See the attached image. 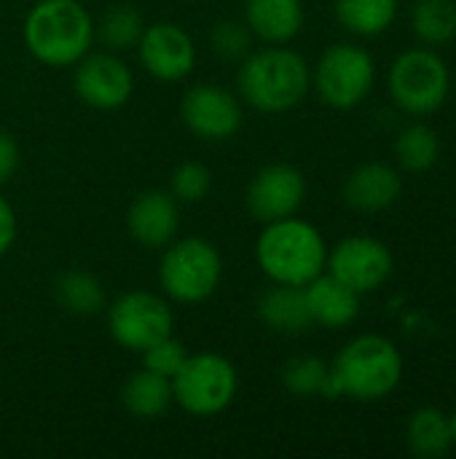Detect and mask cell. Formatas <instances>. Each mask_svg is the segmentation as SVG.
<instances>
[{"label": "cell", "mask_w": 456, "mask_h": 459, "mask_svg": "<svg viewBox=\"0 0 456 459\" xmlns=\"http://www.w3.org/2000/svg\"><path fill=\"white\" fill-rule=\"evenodd\" d=\"M16 167H19V145L8 132L0 129V186L11 180Z\"/></svg>", "instance_id": "cell-31"}, {"label": "cell", "mask_w": 456, "mask_h": 459, "mask_svg": "<svg viewBox=\"0 0 456 459\" xmlns=\"http://www.w3.org/2000/svg\"><path fill=\"white\" fill-rule=\"evenodd\" d=\"M411 27L427 46H443L456 38L454 0H417L411 8Z\"/></svg>", "instance_id": "cell-25"}, {"label": "cell", "mask_w": 456, "mask_h": 459, "mask_svg": "<svg viewBox=\"0 0 456 459\" xmlns=\"http://www.w3.org/2000/svg\"><path fill=\"white\" fill-rule=\"evenodd\" d=\"M376 81L374 56L355 43H333L317 59L312 70V83L320 100L336 110H349L360 105Z\"/></svg>", "instance_id": "cell-8"}, {"label": "cell", "mask_w": 456, "mask_h": 459, "mask_svg": "<svg viewBox=\"0 0 456 459\" xmlns=\"http://www.w3.org/2000/svg\"><path fill=\"white\" fill-rule=\"evenodd\" d=\"M395 159L409 172H427L441 156V137L427 124H411L395 137Z\"/></svg>", "instance_id": "cell-24"}, {"label": "cell", "mask_w": 456, "mask_h": 459, "mask_svg": "<svg viewBox=\"0 0 456 459\" xmlns=\"http://www.w3.org/2000/svg\"><path fill=\"white\" fill-rule=\"evenodd\" d=\"M137 54L145 73L164 83L185 81L196 67V43L175 22L148 24L137 40Z\"/></svg>", "instance_id": "cell-14"}, {"label": "cell", "mask_w": 456, "mask_h": 459, "mask_svg": "<svg viewBox=\"0 0 456 459\" xmlns=\"http://www.w3.org/2000/svg\"><path fill=\"white\" fill-rule=\"evenodd\" d=\"M108 328L116 344L132 352H145L151 344L172 336L175 315L167 299L151 290H129L108 309Z\"/></svg>", "instance_id": "cell-9"}, {"label": "cell", "mask_w": 456, "mask_h": 459, "mask_svg": "<svg viewBox=\"0 0 456 459\" xmlns=\"http://www.w3.org/2000/svg\"><path fill=\"white\" fill-rule=\"evenodd\" d=\"M406 444L409 452L419 459L446 457L456 444L452 417L435 406H422L411 414L406 425Z\"/></svg>", "instance_id": "cell-20"}, {"label": "cell", "mask_w": 456, "mask_h": 459, "mask_svg": "<svg viewBox=\"0 0 456 459\" xmlns=\"http://www.w3.org/2000/svg\"><path fill=\"white\" fill-rule=\"evenodd\" d=\"M16 239V212L8 204V199L0 194V258L11 250Z\"/></svg>", "instance_id": "cell-32"}, {"label": "cell", "mask_w": 456, "mask_h": 459, "mask_svg": "<svg viewBox=\"0 0 456 459\" xmlns=\"http://www.w3.org/2000/svg\"><path fill=\"white\" fill-rule=\"evenodd\" d=\"M403 194V178L392 164L366 161L344 180V202L357 212H384Z\"/></svg>", "instance_id": "cell-16"}, {"label": "cell", "mask_w": 456, "mask_h": 459, "mask_svg": "<svg viewBox=\"0 0 456 459\" xmlns=\"http://www.w3.org/2000/svg\"><path fill=\"white\" fill-rule=\"evenodd\" d=\"M245 24L253 38L269 46L290 43L304 27V3L301 0H247Z\"/></svg>", "instance_id": "cell-18"}, {"label": "cell", "mask_w": 456, "mask_h": 459, "mask_svg": "<svg viewBox=\"0 0 456 459\" xmlns=\"http://www.w3.org/2000/svg\"><path fill=\"white\" fill-rule=\"evenodd\" d=\"M403 382V355L400 350L379 336L366 333L341 347L336 360L328 366L325 398H352L360 403H374L392 395Z\"/></svg>", "instance_id": "cell-1"}, {"label": "cell", "mask_w": 456, "mask_h": 459, "mask_svg": "<svg viewBox=\"0 0 456 459\" xmlns=\"http://www.w3.org/2000/svg\"><path fill=\"white\" fill-rule=\"evenodd\" d=\"M177 204L180 202L169 191H159V188H151L134 196L126 212V229L132 239L151 250L167 247L177 237V229H180Z\"/></svg>", "instance_id": "cell-15"}, {"label": "cell", "mask_w": 456, "mask_h": 459, "mask_svg": "<svg viewBox=\"0 0 456 459\" xmlns=\"http://www.w3.org/2000/svg\"><path fill=\"white\" fill-rule=\"evenodd\" d=\"M121 403L137 420H159L175 403L172 379L153 374L148 368H140L132 377H126L121 387Z\"/></svg>", "instance_id": "cell-21"}, {"label": "cell", "mask_w": 456, "mask_h": 459, "mask_svg": "<svg viewBox=\"0 0 456 459\" xmlns=\"http://www.w3.org/2000/svg\"><path fill=\"white\" fill-rule=\"evenodd\" d=\"M56 304L75 317H94L105 309V290L94 274L65 272L54 282Z\"/></svg>", "instance_id": "cell-23"}, {"label": "cell", "mask_w": 456, "mask_h": 459, "mask_svg": "<svg viewBox=\"0 0 456 459\" xmlns=\"http://www.w3.org/2000/svg\"><path fill=\"white\" fill-rule=\"evenodd\" d=\"M309 315L314 325L325 328H347L360 315V293L347 288L333 274H317L312 282L304 285Z\"/></svg>", "instance_id": "cell-17"}, {"label": "cell", "mask_w": 456, "mask_h": 459, "mask_svg": "<svg viewBox=\"0 0 456 459\" xmlns=\"http://www.w3.org/2000/svg\"><path fill=\"white\" fill-rule=\"evenodd\" d=\"M142 30H145V22H142L140 11L134 5H129V3L110 5L99 16V22L94 24V35L110 51H124V48L137 46Z\"/></svg>", "instance_id": "cell-26"}, {"label": "cell", "mask_w": 456, "mask_h": 459, "mask_svg": "<svg viewBox=\"0 0 456 459\" xmlns=\"http://www.w3.org/2000/svg\"><path fill=\"white\" fill-rule=\"evenodd\" d=\"M328 382V363L314 355H298L285 363L282 385L296 398H314L323 395Z\"/></svg>", "instance_id": "cell-27"}, {"label": "cell", "mask_w": 456, "mask_h": 459, "mask_svg": "<svg viewBox=\"0 0 456 459\" xmlns=\"http://www.w3.org/2000/svg\"><path fill=\"white\" fill-rule=\"evenodd\" d=\"M387 89L403 113L430 116L449 100L452 73L441 54L430 48H409L392 62Z\"/></svg>", "instance_id": "cell-7"}, {"label": "cell", "mask_w": 456, "mask_h": 459, "mask_svg": "<svg viewBox=\"0 0 456 459\" xmlns=\"http://www.w3.org/2000/svg\"><path fill=\"white\" fill-rule=\"evenodd\" d=\"M210 48L226 62H242L253 51V32L245 22L223 19L210 30Z\"/></svg>", "instance_id": "cell-28"}, {"label": "cell", "mask_w": 456, "mask_h": 459, "mask_svg": "<svg viewBox=\"0 0 456 459\" xmlns=\"http://www.w3.org/2000/svg\"><path fill=\"white\" fill-rule=\"evenodd\" d=\"M336 22L360 38L382 35L398 16V0H333Z\"/></svg>", "instance_id": "cell-22"}, {"label": "cell", "mask_w": 456, "mask_h": 459, "mask_svg": "<svg viewBox=\"0 0 456 459\" xmlns=\"http://www.w3.org/2000/svg\"><path fill=\"white\" fill-rule=\"evenodd\" d=\"M27 51L48 67H70L91 51L94 19L81 0H38L22 24Z\"/></svg>", "instance_id": "cell-3"}, {"label": "cell", "mask_w": 456, "mask_h": 459, "mask_svg": "<svg viewBox=\"0 0 456 459\" xmlns=\"http://www.w3.org/2000/svg\"><path fill=\"white\" fill-rule=\"evenodd\" d=\"M452 428H454V436H456V409H454V414H452Z\"/></svg>", "instance_id": "cell-33"}, {"label": "cell", "mask_w": 456, "mask_h": 459, "mask_svg": "<svg viewBox=\"0 0 456 459\" xmlns=\"http://www.w3.org/2000/svg\"><path fill=\"white\" fill-rule=\"evenodd\" d=\"M212 188V172L202 161H183L169 175V194L180 204L202 202Z\"/></svg>", "instance_id": "cell-29"}, {"label": "cell", "mask_w": 456, "mask_h": 459, "mask_svg": "<svg viewBox=\"0 0 456 459\" xmlns=\"http://www.w3.org/2000/svg\"><path fill=\"white\" fill-rule=\"evenodd\" d=\"M180 118L191 134L207 143L234 137L245 121L242 102L234 91L218 83H196L180 100Z\"/></svg>", "instance_id": "cell-11"}, {"label": "cell", "mask_w": 456, "mask_h": 459, "mask_svg": "<svg viewBox=\"0 0 456 459\" xmlns=\"http://www.w3.org/2000/svg\"><path fill=\"white\" fill-rule=\"evenodd\" d=\"M239 390V374L234 363L218 352L188 355L180 371L172 377L175 403L191 417H215L226 411Z\"/></svg>", "instance_id": "cell-6"}, {"label": "cell", "mask_w": 456, "mask_h": 459, "mask_svg": "<svg viewBox=\"0 0 456 459\" xmlns=\"http://www.w3.org/2000/svg\"><path fill=\"white\" fill-rule=\"evenodd\" d=\"M73 89L83 105L94 110H116L129 102L134 75L121 56L110 51H89L75 62Z\"/></svg>", "instance_id": "cell-12"}, {"label": "cell", "mask_w": 456, "mask_h": 459, "mask_svg": "<svg viewBox=\"0 0 456 459\" xmlns=\"http://www.w3.org/2000/svg\"><path fill=\"white\" fill-rule=\"evenodd\" d=\"M255 261L271 282L304 288L325 272L328 245L309 221L290 215L263 223L255 242Z\"/></svg>", "instance_id": "cell-4"}, {"label": "cell", "mask_w": 456, "mask_h": 459, "mask_svg": "<svg viewBox=\"0 0 456 459\" xmlns=\"http://www.w3.org/2000/svg\"><path fill=\"white\" fill-rule=\"evenodd\" d=\"M306 199V178L298 167L277 161L258 169L247 186L245 204L258 223L290 218Z\"/></svg>", "instance_id": "cell-13"}, {"label": "cell", "mask_w": 456, "mask_h": 459, "mask_svg": "<svg viewBox=\"0 0 456 459\" xmlns=\"http://www.w3.org/2000/svg\"><path fill=\"white\" fill-rule=\"evenodd\" d=\"M392 253L390 247L368 234H352L344 237L325 261L328 274H333L336 280H341L347 288H352L355 293L366 296L379 290L390 274H392Z\"/></svg>", "instance_id": "cell-10"}, {"label": "cell", "mask_w": 456, "mask_h": 459, "mask_svg": "<svg viewBox=\"0 0 456 459\" xmlns=\"http://www.w3.org/2000/svg\"><path fill=\"white\" fill-rule=\"evenodd\" d=\"M185 358H188V350L183 347V342H177L175 336H167L142 352V368L172 379L180 371V366L185 363Z\"/></svg>", "instance_id": "cell-30"}, {"label": "cell", "mask_w": 456, "mask_h": 459, "mask_svg": "<svg viewBox=\"0 0 456 459\" xmlns=\"http://www.w3.org/2000/svg\"><path fill=\"white\" fill-rule=\"evenodd\" d=\"M223 280V255L204 237L172 239L159 264V282L177 304L207 301Z\"/></svg>", "instance_id": "cell-5"}, {"label": "cell", "mask_w": 456, "mask_h": 459, "mask_svg": "<svg viewBox=\"0 0 456 459\" xmlns=\"http://www.w3.org/2000/svg\"><path fill=\"white\" fill-rule=\"evenodd\" d=\"M312 86L306 59L288 46H263L239 62L237 91L250 108L277 116L304 102Z\"/></svg>", "instance_id": "cell-2"}, {"label": "cell", "mask_w": 456, "mask_h": 459, "mask_svg": "<svg viewBox=\"0 0 456 459\" xmlns=\"http://www.w3.org/2000/svg\"><path fill=\"white\" fill-rule=\"evenodd\" d=\"M258 317L263 320L266 328H271L274 333H285V336H298L314 325L309 315L306 293L298 285L274 282L258 299Z\"/></svg>", "instance_id": "cell-19"}]
</instances>
